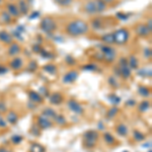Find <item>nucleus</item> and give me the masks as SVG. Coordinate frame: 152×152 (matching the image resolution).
Returning <instances> with one entry per match:
<instances>
[{"mask_svg": "<svg viewBox=\"0 0 152 152\" xmlns=\"http://www.w3.org/2000/svg\"><path fill=\"white\" fill-rule=\"evenodd\" d=\"M88 24L85 21L81 20V19H75L69 23L66 26V33L69 34L70 36L77 37L85 35L88 31Z\"/></svg>", "mask_w": 152, "mask_h": 152, "instance_id": "f257e3e1", "label": "nucleus"}, {"mask_svg": "<svg viewBox=\"0 0 152 152\" xmlns=\"http://www.w3.org/2000/svg\"><path fill=\"white\" fill-rule=\"evenodd\" d=\"M107 8V4L102 0H94V1H88L84 6V9L87 13L94 14V13H100L104 11Z\"/></svg>", "mask_w": 152, "mask_h": 152, "instance_id": "f03ea898", "label": "nucleus"}, {"mask_svg": "<svg viewBox=\"0 0 152 152\" xmlns=\"http://www.w3.org/2000/svg\"><path fill=\"white\" fill-rule=\"evenodd\" d=\"M114 35V41L117 45H125L129 40V31L126 28H120L118 29L116 33L113 34Z\"/></svg>", "mask_w": 152, "mask_h": 152, "instance_id": "7ed1b4c3", "label": "nucleus"}, {"mask_svg": "<svg viewBox=\"0 0 152 152\" xmlns=\"http://www.w3.org/2000/svg\"><path fill=\"white\" fill-rule=\"evenodd\" d=\"M41 29L46 34H52L57 28V23L51 18H45L41 21Z\"/></svg>", "mask_w": 152, "mask_h": 152, "instance_id": "20e7f679", "label": "nucleus"}, {"mask_svg": "<svg viewBox=\"0 0 152 152\" xmlns=\"http://www.w3.org/2000/svg\"><path fill=\"white\" fill-rule=\"evenodd\" d=\"M99 138V134L95 131H87L84 133L83 136V142H84V146L88 147V148H91L95 145L96 140Z\"/></svg>", "mask_w": 152, "mask_h": 152, "instance_id": "39448f33", "label": "nucleus"}, {"mask_svg": "<svg viewBox=\"0 0 152 152\" xmlns=\"http://www.w3.org/2000/svg\"><path fill=\"white\" fill-rule=\"evenodd\" d=\"M102 55L107 62H113L116 58L117 53L114 48L110 47V46H104L102 47Z\"/></svg>", "mask_w": 152, "mask_h": 152, "instance_id": "423d86ee", "label": "nucleus"}, {"mask_svg": "<svg viewBox=\"0 0 152 152\" xmlns=\"http://www.w3.org/2000/svg\"><path fill=\"white\" fill-rule=\"evenodd\" d=\"M119 74H121L124 78H129L131 76V69L128 65L127 59L122 58L120 61V68H119Z\"/></svg>", "mask_w": 152, "mask_h": 152, "instance_id": "0eeeda50", "label": "nucleus"}, {"mask_svg": "<svg viewBox=\"0 0 152 152\" xmlns=\"http://www.w3.org/2000/svg\"><path fill=\"white\" fill-rule=\"evenodd\" d=\"M151 31H149V28H147L145 24H139L136 28V34L137 36L142 37V38H146L150 35Z\"/></svg>", "mask_w": 152, "mask_h": 152, "instance_id": "6e6552de", "label": "nucleus"}, {"mask_svg": "<svg viewBox=\"0 0 152 152\" xmlns=\"http://www.w3.org/2000/svg\"><path fill=\"white\" fill-rule=\"evenodd\" d=\"M67 104H68V107H69V109L73 113H75V114H82V112H83L82 107L79 104H78L76 100L70 99L69 102H68Z\"/></svg>", "mask_w": 152, "mask_h": 152, "instance_id": "1a4fd4ad", "label": "nucleus"}, {"mask_svg": "<svg viewBox=\"0 0 152 152\" xmlns=\"http://www.w3.org/2000/svg\"><path fill=\"white\" fill-rule=\"evenodd\" d=\"M38 124H39V126H40L41 128H43V129H48V128H50V127L52 126V123L50 122V119H48V118L45 117L44 115H42V116L39 117Z\"/></svg>", "mask_w": 152, "mask_h": 152, "instance_id": "9d476101", "label": "nucleus"}, {"mask_svg": "<svg viewBox=\"0 0 152 152\" xmlns=\"http://www.w3.org/2000/svg\"><path fill=\"white\" fill-rule=\"evenodd\" d=\"M78 77V73L76 71H70L68 72L67 74L64 76L63 78V81L65 83H71V82H74Z\"/></svg>", "mask_w": 152, "mask_h": 152, "instance_id": "9b49d317", "label": "nucleus"}, {"mask_svg": "<svg viewBox=\"0 0 152 152\" xmlns=\"http://www.w3.org/2000/svg\"><path fill=\"white\" fill-rule=\"evenodd\" d=\"M7 12H8L10 15L15 16V18L20 14V11H19V9H18V6H16L15 4H13V3L7 4Z\"/></svg>", "mask_w": 152, "mask_h": 152, "instance_id": "f8f14e48", "label": "nucleus"}, {"mask_svg": "<svg viewBox=\"0 0 152 152\" xmlns=\"http://www.w3.org/2000/svg\"><path fill=\"white\" fill-rule=\"evenodd\" d=\"M0 41L4 44H10L12 43V36L7 31H0Z\"/></svg>", "mask_w": 152, "mask_h": 152, "instance_id": "ddd939ff", "label": "nucleus"}, {"mask_svg": "<svg viewBox=\"0 0 152 152\" xmlns=\"http://www.w3.org/2000/svg\"><path fill=\"white\" fill-rule=\"evenodd\" d=\"M23 59L20 58H14L13 60L10 62V67L13 70H18L23 67Z\"/></svg>", "mask_w": 152, "mask_h": 152, "instance_id": "4468645a", "label": "nucleus"}, {"mask_svg": "<svg viewBox=\"0 0 152 152\" xmlns=\"http://www.w3.org/2000/svg\"><path fill=\"white\" fill-rule=\"evenodd\" d=\"M62 100H63L62 95L58 94V92H55V94L50 95V102L52 104H59L62 102Z\"/></svg>", "mask_w": 152, "mask_h": 152, "instance_id": "2eb2a0df", "label": "nucleus"}, {"mask_svg": "<svg viewBox=\"0 0 152 152\" xmlns=\"http://www.w3.org/2000/svg\"><path fill=\"white\" fill-rule=\"evenodd\" d=\"M19 52H20V47H19L18 44L12 43L8 49V55L15 56V55H18V54H19Z\"/></svg>", "mask_w": 152, "mask_h": 152, "instance_id": "dca6fc26", "label": "nucleus"}, {"mask_svg": "<svg viewBox=\"0 0 152 152\" xmlns=\"http://www.w3.org/2000/svg\"><path fill=\"white\" fill-rule=\"evenodd\" d=\"M28 96H29V99L33 102H42V100H43L40 94H38V92H36V91H29Z\"/></svg>", "mask_w": 152, "mask_h": 152, "instance_id": "f3484780", "label": "nucleus"}, {"mask_svg": "<svg viewBox=\"0 0 152 152\" xmlns=\"http://www.w3.org/2000/svg\"><path fill=\"white\" fill-rule=\"evenodd\" d=\"M18 9L21 13L26 14L28 11V2L26 0H19L18 2Z\"/></svg>", "mask_w": 152, "mask_h": 152, "instance_id": "a211bd4d", "label": "nucleus"}, {"mask_svg": "<svg viewBox=\"0 0 152 152\" xmlns=\"http://www.w3.org/2000/svg\"><path fill=\"white\" fill-rule=\"evenodd\" d=\"M10 21H11V16L7 11H4L0 14V23L7 24V23H10Z\"/></svg>", "mask_w": 152, "mask_h": 152, "instance_id": "6ab92c4d", "label": "nucleus"}, {"mask_svg": "<svg viewBox=\"0 0 152 152\" xmlns=\"http://www.w3.org/2000/svg\"><path fill=\"white\" fill-rule=\"evenodd\" d=\"M128 65L130 69H138V65H139L138 59L135 57V56H131L128 61Z\"/></svg>", "mask_w": 152, "mask_h": 152, "instance_id": "aec40b11", "label": "nucleus"}, {"mask_svg": "<svg viewBox=\"0 0 152 152\" xmlns=\"http://www.w3.org/2000/svg\"><path fill=\"white\" fill-rule=\"evenodd\" d=\"M116 130H117V133L119 134L120 136H127V134H128V129H127L126 125H124V124L118 125Z\"/></svg>", "mask_w": 152, "mask_h": 152, "instance_id": "412c9836", "label": "nucleus"}, {"mask_svg": "<svg viewBox=\"0 0 152 152\" xmlns=\"http://www.w3.org/2000/svg\"><path fill=\"white\" fill-rule=\"evenodd\" d=\"M18 114L13 111L8 113V115H7V121H8L10 124H15L16 122H18Z\"/></svg>", "mask_w": 152, "mask_h": 152, "instance_id": "4be33fe9", "label": "nucleus"}, {"mask_svg": "<svg viewBox=\"0 0 152 152\" xmlns=\"http://www.w3.org/2000/svg\"><path fill=\"white\" fill-rule=\"evenodd\" d=\"M102 42H104L105 44H107V45H112V44L115 43L114 35H113V34H107V35H104L102 37Z\"/></svg>", "mask_w": 152, "mask_h": 152, "instance_id": "5701e85b", "label": "nucleus"}, {"mask_svg": "<svg viewBox=\"0 0 152 152\" xmlns=\"http://www.w3.org/2000/svg\"><path fill=\"white\" fill-rule=\"evenodd\" d=\"M43 115L45 117H47L48 119H54L55 118V116H56V113H55V111L54 110H52V109H50V107H46L45 109V111L43 112Z\"/></svg>", "mask_w": 152, "mask_h": 152, "instance_id": "b1692460", "label": "nucleus"}, {"mask_svg": "<svg viewBox=\"0 0 152 152\" xmlns=\"http://www.w3.org/2000/svg\"><path fill=\"white\" fill-rule=\"evenodd\" d=\"M138 91H139V94H141L142 96H144V97H147L150 95V89L146 86H140Z\"/></svg>", "mask_w": 152, "mask_h": 152, "instance_id": "393cba45", "label": "nucleus"}, {"mask_svg": "<svg viewBox=\"0 0 152 152\" xmlns=\"http://www.w3.org/2000/svg\"><path fill=\"white\" fill-rule=\"evenodd\" d=\"M44 70H45L46 72H48L49 74H52V75L55 74L56 71H57V69H56V66L53 65V64H49V65L44 66Z\"/></svg>", "mask_w": 152, "mask_h": 152, "instance_id": "a878e982", "label": "nucleus"}, {"mask_svg": "<svg viewBox=\"0 0 152 152\" xmlns=\"http://www.w3.org/2000/svg\"><path fill=\"white\" fill-rule=\"evenodd\" d=\"M31 152H45V148L40 144L35 143L31 147Z\"/></svg>", "mask_w": 152, "mask_h": 152, "instance_id": "bb28decb", "label": "nucleus"}, {"mask_svg": "<svg viewBox=\"0 0 152 152\" xmlns=\"http://www.w3.org/2000/svg\"><path fill=\"white\" fill-rule=\"evenodd\" d=\"M149 107H150V104H149V102L144 100V102H142L140 104V105H139V111L140 112H147L149 110Z\"/></svg>", "mask_w": 152, "mask_h": 152, "instance_id": "cd10ccee", "label": "nucleus"}, {"mask_svg": "<svg viewBox=\"0 0 152 152\" xmlns=\"http://www.w3.org/2000/svg\"><path fill=\"white\" fill-rule=\"evenodd\" d=\"M54 121H55L58 125H61V126H63V125L66 124V119L62 116V115H59V116L56 115L55 118H54Z\"/></svg>", "mask_w": 152, "mask_h": 152, "instance_id": "c85d7f7f", "label": "nucleus"}, {"mask_svg": "<svg viewBox=\"0 0 152 152\" xmlns=\"http://www.w3.org/2000/svg\"><path fill=\"white\" fill-rule=\"evenodd\" d=\"M104 141L107 142V144H110V145H112V144L115 143V138L113 135H111L110 133H104Z\"/></svg>", "mask_w": 152, "mask_h": 152, "instance_id": "c756f323", "label": "nucleus"}, {"mask_svg": "<svg viewBox=\"0 0 152 152\" xmlns=\"http://www.w3.org/2000/svg\"><path fill=\"white\" fill-rule=\"evenodd\" d=\"M133 136H134L135 140L138 141V142L143 141L144 139H145V136H144V135L142 134L141 132H139V131H134L133 132Z\"/></svg>", "mask_w": 152, "mask_h": 152, "instance_id": "7c9ffc66", "label": "nucleus"}, {"mask_svg": "<svg viewBox=\"0 0 152 152\" xmlns=\"http://www.w3.org/2000/svg\"><path fill=\"white\" fill-rule=\"evenodd\" d=\"M60 6H69L72 3V0H54Z\"/></svg>", "mask_w": 152, "mask_h": 152, "instance_id": "2f4dec72", "label": "nucleus"}, {"mask_svg": "<svg viewBox=\"0 0 152 152\" xmlns=\"http://www.w3.org/2000/svg\"><path fill=\"white\" fill-rule=\"evenodd\" d=\"M139 75L143 76V77H150L151 76V70L150 69H142L139 71Z\"/></svg>", "mask_w": 152, "mask_h": 152, "instance_id": "473e14b6", "label": "nucleus"}, {"mask_svg": "<svg viewBox=\"0 0 152 152\" xmlns=\"http://www.w3.org/2000/svg\"><path fill=\"white\" fill-rule=\"evenodd\" d=\"M118 113V109L117 107H112L111 110H110L109 112H107V118H109V119H113V118H114L115 116H116V114Z\"/></svg>", "mask_w": 152, "mask_h": 152, "instance_id": "72a5a7b5", "label": "nucleus"}, {"mask_svg": "<svg viewBox=\"0 0 152 152\" xmlns=\"http://www.w3.org/2000/svg\"><path fill=\"white\" fill-rule=\"evenodd\" d=\"M21 141H23V137H21V136H18V135H14V136L11 137V142L13 144H19Z\"/></svg>", "mask_w": 152, "mask_h": 152, "instance_id": "f704fd0d", "label": "nucleus"}, {"mask_svg": "<svg viewBox=\"0 0 152 152\" xmlns=\"http://www.w3.org/2000/svg\"><path fill=\"white\" fill-rule=\"evenodd\" d=\"M92 28L94 29H99L102 28V23H100L99 18H94V21H92Z\"/></svg>", "mask_w": 152, "mask_h": 152, "instance_id": "c9c22d12", "label": "nucleus"}, {"mask_svg": "<svg viewBox=\"0 0 152 152\" xmlns=\"http://www.w3.org/2000/svg\"><path fill=\"white\" fill-rule=\"evenodd\" d=\"M109 99L111 100V102H112V104H119V102H120V97H118L116 94L110 95Z\"/></svg>", "mask_w": 152, "mask_h": 152, "instance_id": "e433bc0d", "label": "nucleus"}, {"mask_svg": "<svg viewBox=\"0 0 152 152\" xmlns=\"http://www.w3.org/2000/svg\"><path fill=\"white\" fill-rule=\"evenodd\" d=\"M130 14H125L123 12H119V13H117V18L119 19H121V20H127L129 18Z\"/></svg>", "mask_w": 152, "mask_h": 152, "instance_id": "4c0bfd02", "label": "nucleus"}, {"mask_svg": "<svg viewBox=\"0 0 152 152\" xmlns=\"http://www.w3.org/2000/svg\"><path fill=\"white\" fill-rule=\"evenodd\" d=\"M109 83L112 85L113 87H118V82H117L116 78H115L114 76H111V77L109 78Z\"/></svg>", "mask_w": 152, "mask_h": 152, "instance_id": "58836bf2", "label": "nucleus"}, {"mask_svg": "<svg viewBox=\"0 0 152 152\" xmlns=\"http://www.w3.org/2000/svg\"><path fill=\"white\" fill-rule=\"evenodd\" d=\"M83 69H84V70H89V71H94V70H96V66H94L92 64L85 65L84 67H83Z\"/></svg>", "mask_w": 152, "mask_h": 152, "instance_id": "ea45409f", "label": "nucleus"}, {"mask_svg": "<svg viewBox=\"0 0 152 152\" xmlns=\"http://www.w3.org/2000/svg\"><path fill=\"white\" fill-rule=\"evenodd\" d=\"M36 69H37V63L35 62V61H31L28 65V70L29 71H35Z\"/></svg>", "mask_w": 152, "mask_h": 152, "instance_id": "a19ab883", "label": "nucleus"}, {"mask_svg": "<svg viewBox=\"0 0 152 152\" xmlns=\"http://www.w3.org/2000/svg\"><path fill=\"white\" fill-rule=\"evenodd\" d=\"M42 54V56L43 57H45V58H51L52 57V54H51L50 52H47V51H45V50H41V52Z\"/></svg>", "mask_w": 152, "mask_h": 152, "instance_id": "79ce46f5", "label": "nucleus"}, {"mask_svg": "<svg viewBox=\"0 0 152 152\" xmlns=\"http://www.w3.org/2000/svg\"><path fill=\"white\" fill-rule=\"evenodd\" d=\"M66 62H67L69 65L75 64V60L72 57H71V56H67V57H66Z\"/></svg>", "mask_w": 152, "mask_h": 152, "instance_id": "37998d69", "label": "nucleus"}, {"mask_svg": "<svg viewBox=\"0 0 152 152\" xmlns=\"http://www.w3.org/2000/svg\"><path fill=\"white\" fill-rule=\"evenodd\" d=\"M38 16H40V12L39 11H35L31 16H29V19H34V18H37Z\"/></svg>", "mask_w": 152, "mask_h": 152, "instance_id": "c03bdc74", "label": "nucleus"}, {"mask_svg": "<svg viewBox=\"0 0 152 152\" xmlns=\"http://www.w3.org/2000/svg\"><path fill=\"white\" fill-rule=\"evenodd\" d=\"M13 36L15 37V38H18L19 40H21V41L23 40V37H21L20 33H19V31H14V33H13Z\"/></svg>", "mask_w": 152, "mask_h": 152, "instance_id": "a18cd8bd", "label": "nucleus"}, {"mask_svg": "<svg viewBox=\"0 0 152 152\" xmlns=\"http://www.w3.org/2000/svg\"><path fill=\"white\" fill-rule=\"evenodd\" d=\"M6 112V107L3 102H0V113H4Z\"/></svg>", "mask_w": 152, "mask_h": 152, "instance_id": "49530a36", "label": "nucleus"}, {"mask_svg": "<svg viewBox=\"0 0 152 152\" xmlns=\"http://www.w3.org/2000/svg\"><path fill=\"white\" fill-rule=\"evenodd\" d=\"M33 49H34V51H35L36 53H40L41 52V46L40 45H35L33 47Z\"/></svg>", "mask_w": 152, "mask_h": 152, "instance_id": "de8ad7c7", "label": "nucleus"}, {"mask_svg": "<svg viewBox=\"0 0 152 152\" xmlns=\"http://www.w3.org/2000/svg\"><path fill=\"white\" fill-rule=\"evenodd\" d=\"M7 72V69L4 66H1L0 65V74H4V73Z\"/></svg>", "mask_w": 152, "mask_h": 152, "instance_id": "09e8293b", "label": "nucleus"}, {"mask_svg": "<svg viewBox=\"0 0 152 152\" xmlns=\"http://www.w3.org/2000/svg\"><path fill=\"white\" fill-rule=\"evenodd\" d=\"M147 28H149V31H151L152 29V20H151V18H149V20H148V23H147Z\"/></svg>", "mask_w": 152, "mask_h": 152, "instance_id": "8fccbe9b", "label": "nucleus"}, {"mask_svg": "<svg viewBox=\"0 0 152 152\" xmlns=\"http://www.w3.org/2000/svg\"><path fill=\"white\" fill-rule=\"evenodd\" d=\"M145 54H146V57H149V58H150L151 57V50H150V49H146V50H145Z\"/></svg>", "mask_w": 152, "mask_h": 152, "instance_id": "3c124183", "label": "nucleus"}, {"mask_svg": "<svg viewBox=\"0 0 152 152\" xmlns=\"http://www.w3.org/2000/svg\"><path fill=\"white\" fill-rule=\"evenodd\" d=\"M0 127H2V128H5L6 127V124H5V122L3 121V120L0 118Z\"/></svg>", "mask_w": 152, "mask_h": 152, "instance_id": "603ef678", "label": "nucleus"}, {"mask_svg": "<svg viewBox=\"0 0 152 152\" xmlns=\"http://www.w3.org/2000/svg\"><path fill=\"white\" fill-rule=\"evenodd\" d=\"M41 91H44V92H42V94H44V95H48V90L46 89L45 87H42L41 88Z\"/></svg>", "mask_w": 152, "mask_h": 152, "instance_id": "864d4df0", "label": "nucleus"}, {"mask_svg": "<svg viewBox=\"0 0 152 152\" xmlns=\"http://www.w3.org/2000/svg\"><path fill=\"white\" fill-rule=\"evenodd\" d=\"M130 102H127V104H130V105H134L135 104V100L134 99H129Z\"/></svg>", "mask_w": 152, "mask_h": 152, "instance_id": "5fc2aeb1", "label": "nucleus"}, {"mask_svg": "<svg viewBox=\"0 0 152 152\" xmlns=\"http://www.w3.org/2000/svg\"><path fill=\"white\" fill-rule=\"evenodd\" d=\"M0 152H10V151H9L8 149L4 148V147H1V148H0Z\"/></svg>", "mask_w": 152, "mask_h": 152, "instance_id": "6e6d98bb", "label": "nucleus"}, {"mask_svg": "<svg viewBox=\"0 0 152 152\" xmlns=\"http://www.w3.org/2000/svg\"><path fill=\"white\" fill-rule=\"evenodd\" d=\"M102 1H104V3L107 4V3H111V2H113L114 0H102Z\"/></svg>", "mask_w": 152, "mask_h": 152, "instance_id": "4d7b16f0", "label": "nucleus"}, {"mask_svg": "<svg viewBox=\"0 0 152 152\" xmlns=\"http://www.w3.org/2000/svg\"><path fill=\"white\" fill-rule=\"evenodd\" d=\"M2 2H3V0H0V5L2 4Z\"/></svg>", "mask_w": 152, "mask_h": 152, "instance_id": "13d9d810", "label": "nucleus"}, {"mask_svg": "<svg viewBox=\"0 0 152 152\" xmlns=\"http://www.w3.org/2000/svg\"><path fill=\"white\" fill-rule=\"evenodd\" d=\"M148 152H151V150H150V149H149V151Z\"/></svg>", "mask_w": 152, "mask_h": 152, "instance_id": "bf43d9fd", "label": "nucleus"}, {"mask_svg": "<svg viewBox=\"0 0 152 152\" xmlns=\"http://www.w3.org/2000/svg\"><path fill=\"white\" fill-rule=\"evenodd\" d=\"M125 152H127V151H125Z\"/></svg>", "mask_w": 152, "mask_h": 152, "instance_id": "052dcab7", "label": "nucleus"}]
</instances>
